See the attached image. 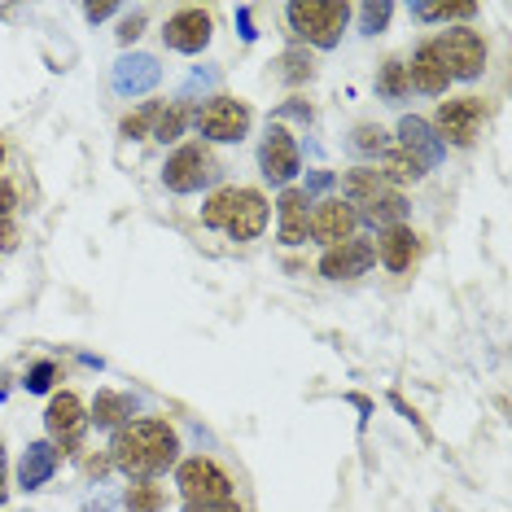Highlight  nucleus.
Returning a JSON list of instances; mask_svg holds the SVG:
<instances>
[{"label":"nucleus","mask_w":512,"mask_h":512,"mask_svg":"<svg viewBox=\"0 0 512 512\" xmlns=\"http://www.w3.org/2000/svg\"><path fill=\"white\" fill-rule=\"evenodd\" d=\"M390 14H394L390 0H381V5H364V9H359V18H364V31H368V36H377V31L390 22Z\"/></svg>","instance_id":"nucleus-30"},{"label":"nucleus","mask_w":512,"mask_h":512,"mask_svg":"<svg viewBox=\"0 0 512 512\" xmlns=\"http://www.w3.org/2000/svg\"><path fill=\"white\" fill-rule=\"evenodd\" d=\"M281 66H285V79H294V84L311 79V57H302V53H285Z\"/></svg>","instance_id":"nucleus-32"},{"label":"nucleus","mask_w":512,"mask_h":512,"mask_svg":"<svg viewBox=\"0 0 512 512\" xmlns=\"http://www.w3.org/2000/svg\"><path fill=\"white\" fill-rule=\"evenodd\" d=\"M0 499H5V451H0Z\"/></svg>","instance_id":"nucleus-39"},{"label":"nucleus","mask_w":512,"mask_h":512,"mask_svg":"<svg viewBox=\"0 0 512 512\" xmlns=\"http://www.w3.org/2000/svg\"><path fill=\"white\" fill-rule=\"evenodd\" d=\"M377 88H381V97L399 101L403 92H407V71H403V62H386V66H381V79H377Z\"/></svg>","instance_id":"nucleus-28"},{"label":"nucleus","mask_w":512,"mask_h":512,"mask_svg":"<svg viewBox=\"0 0 512 512\" xmlns=\"http://www.w3.org/2000/svg\"><path fill=\"white\" fill-rule=\"evenodd\" d=\"M267 228V202L259 189H237V206H232V219H228V237L232 241H254L259 232Z\"/></svg>","instance_id":"nucleus-14"},{"label":"nucleus","mask_w":512,"mask_h":512,"mask_svg":"<svg viewBox=\"0 0 512 512\" xmlns=\"http://www.w3.org/2000/svg\"><path fill=\"white\" fill-rule=\"evenodd\" d=\"M482 119H486V106L477 97H456V101H442L438 106V136L442 145H456V149H469L482 132Z\"/></svg>","instance_id":"nucleus-7"},{"label":"nucleus","mask_w":512,"mask_h":512,"mask_svg":"<svg viewBox=\"0 0 512 512\" xmlns=\"http://www.w3.org/2000/svg\"><path fill=\"white\" fill-rule=\"evenodd\" d=\"M407 71V88H421V92H447V84H451V75L442 71V62H438V53L429 49V44H421L416 49V57H412V66H403Z\"/></svg>","instance_id":"nucleus-16"},{"label":"nucleus","mask_w":512,"mask_h":512,"mask_svg":"<svg viewBox=\"0 0 512 512\" xmlns=\"http://www.w3.org/2000/svg\"><path fill=\"white\" fill-rule=\"evenodd\" d=\"M250 123H254V114H250L246 101H237V97H211L202 110H197V132H202L206 141H219V145L241 141V136L250 132Z\"/></svg>","instance_id":"nucleus-5"},{"label":"nucleus","mask_w":512,"mask_h":512,"mask_svg":"<svg viewBox=\"0 0 512 512\" xmlns=\"http://www.w3.org/2000/svg\"><path fill=\"white\" fill-rule=\"evenodd\" d=\"M399 141H403L407 154H412V158H421L425 167H429V162H434V158L442 154V145L434 141V127H429L425 119H416V114H407V119L399 123Z\"/></svg>","instance_id":"nucleus-18"},{"label":"nucleus","mask_w":512,"mask_h":512,"mask_svg":"<svg viewBox=\"0 0 512 512\" xmlns=\"http://www.w3.org/2000/svg\"><path fill=\"white\" fill-rule=\"evenodd\" d=\"M219 180V158L206 145H180L162 167V184L171 193H197Z\"/></svg>","instance_id":"nucleus-4"},{"label":"nucleus","mask_w":512,"mask_h":512,"mask_svg":"<svg viewBox=\"0 0 512 512\" xmlns=\"http://www.w3.org/2000/svg\"><path fill=\"white\" fill-rule=\"evenodd\" d=\"M355 149H364V154H386V149H390L386 127H372V123H364V127L355 132Z\"/></svg>","instance_id":"nucleus-29"},{"label":"nucleus","mask_w":512,"mask_h":512,"mask_svg":"<svg viewBox=\"0 0 512 512\" xmlns=\"http://www.w3.org/2000/svg\"><path fill=\"white\" fill-rule=\"evenodd\" d=\"M53 377H57V368H53V364H36V368H31V377H27V390L44 394V390L53 386Z\"/></svg>","instance_id":"nucleus-33"},{"label":"nucleus","mask_w":512,"mask_h":512,"mask_svg":"<svg viewBox=\"0 0 512 512\" xmlns=\"http://www.w3.org/2000/svg\"><path fill=\"white\" fill-rule=\"evenodd\" d=\"M176 486H180V495L189 499V504H224V499H232L228 473L219 469L215 460H206V456L184 460L180 473H176Z\"/></svg>","instance_id":"nucleus-6"},{"label":"nucleus","mask_w":512,"mask_h":512,"mask_svg":"<svg viewBox=\"0 0 512 512\" xmlns=\"http://www.w3.org/2000/svg\"><path fill=\"white\" fill-rule=\"evenodd\" d=\"M429 49L438 53L442 71H447L451 79H477L486 71V40L477 36V31H469V27L442 31L438 40H429Z\"/></svg>","instance_id":"nucleus-3"},{"label":"nucleus","mask_w":512,"mask_h":512,"mask_svg":"<svg viewBox=\"0 0 512 512\" xmlns=\"http://www.w3.org/2000/svg\"><path fill=\"white\" fill-rule=\"evenodd\" d=\"M0 250H14V224L0 219Z\"/></svg>","instance_id":"nucleus-38"},{"label":"nucleus","mask_w":512,"mask_h":512,"mask_svg":"<svg viewBox=\"0 0 512 512\" xmlns=\"http://www.w3.org/2000/svg\"><path fill=\"white\" fill-rule=\"evenodd\" d=\"M44 425H49V438L62 456L75 451L79 438H84V429H88V412H84V403H79V394H71V390L53 394L49 412H44Z\"/></svg>","instance_id":"nucleus-8"},{"label":"nucleus","mask_w":512,"mask_h":512,"mask_svg":"<svg viewBox=\"0 0 512 512\" xmlns=\"http://www.w3.org/2000/svg\"><path fill=\"white\" fill-rule=\"evenodd\" d=\"M386 180H421L425 176V162L412 158L407 149H386V167H381Z\"/></svg>","instance_id":"nucleus-24"},{"label":"nucleus","mask_w":512,"mask_h":512,"mask_svg":"<svg viewBox=\"0 0 512 512\" xmlns=\"http://www.w3.org/2000/svg\"><path fill=\"white\" fill-rule=\"evenodd\" d=\"M259 167H263V176L272 184H289L302 171L298 145H294V136H289L285 127H272V132H267V141L259 149Z\"/></svg>","instance_id":"nucleus-10"},{"label":"nucleus","mask_w":512,"mask_h":512,"mask_svg":"<svg viewBox=\"0 0 512 512\" xmlns=\"http://www.w3.org/2000/svg\"><path fill=\"white\" fill-rule=\"evenodd\" d=\"M372 263H377V254H372L368 241L351 237V241H342V246H329V254L320 259V272L329 276V281H355Z\"/></svg>","instance_id":"nucleus-12"},{"label":"nucleus","mask_w":512,"mask_h":512,"mask_svg":"<svg viewBox=\"0 0 512 512\" xmlns=\"http://www.w3.org/2000/svg\"><path fill=\"white\" fill-rule=\"evenodd\" d=\"M141 27H145V14H132V18H123V27H119V40H123V44H132L136 36H141Z\"/></svg>","instance_id":"nucleus-34"},{"label":"nucleus","mask_w":512,"mask_h":512,"mask_svg":"<svg viewBox=\"0 0 512 512\" xmlns=\"http://www.w3.org/2000/svg\"><path fill=\"white\" fill-rule=\"evenodd\" d=\"M364 219H372V224H381V228H394V224H403V215H407V202H403V193H381L377 202H368L364 211H359Z\"/></svg>","instance_id":"nucleus-23"},{"label":"nucleus","mask_w":512,"mask_h":512,"mask_svg":"<svg viewBox=\"0 0 512 512\" xmlns=\"http://www.w3.org/2000/svg\"><path fill=\"white\" fill-rule=\"evenodd\" d=\"M9 215H14V189L0 180V219H9Z\"/></svg>","instance_id":"nucleus-36"},{"label":"nucleus","mask_w":512,"mask_h":512,"mask_svg":"<svg viewBox=\"0 0 512 512\" xmlns=\"http://www.w3.org/2000/svg\"><path fill=\"white\" fill-rule=\"evenodd\" d=\"M477 5L469 0H438V5H416V18H429V22H460V18H473Z\"/></svg>","instance_id":"nucleus-25"},{"label":"nucleus","mask_w":512,"mask_h":512,"mask_svg":"<svg viewBox=\"0 0 512 512\" xmlns=\"http://www.w3.org/2000/svg\"><path fill=\"white\" fill-rule=\"evenodd\" d=\"M180 132H184V110L180 106H171V110H158V119H154V141H180Z\"/></svg>","instance_id":"nucleus-27"},{"label":"nucleus","mask_w":512,"mask_h":512,"mask_svg":"<svg viewBox=\"0 0 512 512\" xmlns=\"http://www.w3.org/2000/svg\"><path fill=\"white\" fill-rule=\"evenodd\" d=\"M0 162H5V149H0Z\"/></svg>","instance_id":"nucleus-40"},{"label":"nucleus","mask_w":512,"mask_h":512,"mask_svg":"<svg viewBox=\"0 0 512 512\" xmlns=\"http://www.w3.org/2000/svg\"><path fill=\"white\" fill-rule=\"evenodd\" d=\"M162 40L176 53H202L206 44H211V14H206V9H180L176 18H167Z\"/></svg>","instance_id":"nucleus-11"},{"label":"nucleus","mask_w":512,"mask_h":512,"mask_svg":"<svg viewBox=\"0 0 512 512\" xmlns=\"http://www.w3.org/2000/svg\"><path fill=\"white\" fill-rule=\"evenodd\" d=\"M381 263L390 267V272H407V267L416 263V254H421V237H416L407 224H394V228H381L377 246H372Z\"/></svg>","instance_id":"nucleus-13"},{"label":"nucleus","mask_w":512,"mask_h":512,"mask_svg":"<svg viewBox=\"0 0 512 512\" xmlns=\"http://www.w3.org/2000/svg\"><path fill=\"white\" fill-rule=\"evenodd\" d=\"M158 79V62L154 57H127L119 62V71H114V88L119 92H141Z\"/></svg>","instance_id":"nucleus-20"},{"label":"nucleus","mask_w":512,"mask_h":512,"mask_svg":"<svg viewBox=\"0 0 512 512\" xmlns=\"http://www.w3.org/2000/svg\"><path fill=\"white\" fill-rule=\"evenodd\" d=\"M232 206H237V189H219L211 202L202 206V224H206V228H228Z\"/></svg>","instance_id":"nucleus-26"},{"label":"nucleus","mask_w":512,"mask_h":512,"mask_svg":"<svg viewBox=\"0 0 512 512\" xmlns=\"http://www.w3.org/2000/svg\"><path fill=\"white\" fill-rule=\"evenodd\" d=\"M381 193H390V184L381 171H368V167H359L346 176V202L351 206H368V202H377Z\"/></svg>","instance_id":"nucleus-21"},{"label":"nucleus","mask_w":512,"mask_h":512,"mask_svg":"<svg viewBox=\"0 0 512 512\" xmlns=\"http://www.w3.org/2000/svg\"><path fill=\"white\" fill-rule=\"evenodd\" d=\"M355 224H359V211L346 197H329V202H320L316 211L307 215V232L324 246H342V241L355 237Z\"/></svg>","instance_id":"nucleus-9"},{"label":"nucleus","mask_w":512,"mask_h":512,"mask_svg":"<svg viewBox=\"0 0 512 512\" xmlns=\"http://www.w3.org/2000/svg\"><path fill=\"white\" fill-rule=\"evenodd\" d=\"M281 241L285 246H302L307 241V193L302 189L281 193Z\"/></svg>","instance_id":"nucleus-17"},{"label":"nucleus","mask_w":512,"mask_h":512,"mask_svg":"<svg viewBox=\"0 0 512 512\" xmlns=\"http://www.w3.org/2000/svg\"><path fill=\"white\" fill-rule=\"evenodd\" d=\"M158 110H162V106H154V101H149V106H145V110L127 114V119H123V136H145V127H149V123H154V119H158Z\"/></svg>","instance_id":"nucleus-31"},{"label":"nucleus","mask_w":512,"mask_h":512,"mask_svg":"<svg viewBox=\"0 0 512 512\" xmlns=\"http://www.w3.org/2000/svg\"><path fill=\"white\" fill-rule=\"evenodd\" d=\"M180 438L167 421H127L110 442V464L127 477H154L167 464H176Z\"/></svg>","instance_id":"nucleus-1"},{"label":"nucleus","mask_w":512,"mask_h":512,"mask_svg":"<svg viewBox=\"0 0 512 512\" xmlns=\"http://www.w3.org/2000/svg\"><path fill=\"white\" fill-rule=\"evenodd\" d=\"M132 412H136V403L127 399V394H119V390H101V394H97V403H92V416H88V421H97V425H106V429H119Z\"/></svg>","instance_id":"nucleus-19"},{"label":"nucleus","mask_w":512,"mask_h":512,"mask_svg":"<svg viewBox=\"0 0 512 512\" xmlns=\"http://www.w3.org/2000/svg\"><path fill=\"white\" fill-rule=\"evenodd\" d=\"M57 464H62V451L53 447V442H31L27 451H22V464H18V482L27 486V491H40L44 482L57 473Z\"/></svg>","instance_id":"nucleus-15"},{"label":"nucleus","mask_w":512,"mask_h":512,"mask_svg":"<svg viewBox=\"0 0 512 512\" xmlns=\"http://www.w3.org/2000/svg\"><path fill=\"white\" fill-rule=\"evenodd\" d=\"M285 14L298 40L316 44V49H333L342 40V27L351 22V5L346 0H294Z\"/></svg>","instance_id":"nucleus-2"},{"label":"nucleus","mask_w":512,"mask_h":512,"mask_svg":"<svg viewBox=\"0 0 512 512\" xmlns=\"http://www.w3.org/2000/svg\"><path fill=\"white\" fill-rule=\"evenodd\" d=\"M184 512H241L237 499H224V504H184Z\"/></svg>","instance_id":"nucleus-35"},{"label":"nucleus","mask_w":512,"mask_h":512,"mask_svg":"<svg viewBox=\"0 0 512 512\" xmlns=\"http://www.w3.org/2000/svg\"><path fill=\"white\" fill-rule=\"evenodd\" d=\"M123 504H127V512H162L167 508V491H162L158 482H149V477H141V482L127 486Z\"/></svg>","instance_id":"nucleus-22"},{"label":"nucleus","mask_w":512,"mask_h":512,"mask_svg":"<svg viewBox=\"0 0 512 512\" xmlns=\"http://www.w3.org/2000/svg\"><path fill=\"white\" fill-rule=\"evenodd\" d=\"M114 14V5H84V18L88 22H101V18H110Z\"/></svg>","instance_id":"nucleus-37"}]
</instances>
